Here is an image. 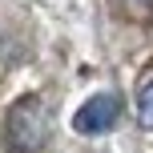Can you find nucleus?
I'll list each match as a JSON object with an SVG mask.
<instances>
[{
    "mask_svg": "<svg viewBox=\"0 0 153 153\" xmlns=\"http://www.w3.org/2000/svg\"><path fill=\"white\" fill-rule=\"evenodd\" d=\"M125 4H133V8H141V12H149V8H153V0H125Z\"/></svg>",
    "mask_w": 153,
    "mask_h": 153,
    "instance_id": "20e7f679",
    "label": "nucleus"
},
{
    "mask_svg": "<svg viewBox=\"0 0 153 153\" xmlns=\"http://www.w3.org/2000/svg\"><path fill=\"white\" fill-rule=\"evenodd\" d=\"M117 117H121V101H117L113 93H97V97H89L76 109L73 129L76 133H105V129L117 125Z\"/></svg>",
    "mask_w": 153,
    "mask_h": 153,
    "instance_id": "f03ea898",
    "label": "nucleus"
},
{
    "mask_svg": "<svg viewBox=\"0 0 153 153\" xmlns=\"http://www.w3.org/2000/svg\"><path fill=\"white\" fill-rule=\"evenodd\" d=\"M8 137L20 153H36L48 137V113L40 105V97H20L8 113Z\"/></svg>",
    "mask_w": 153,
    "mask_h": 153,
    "instance_id": "f257e3e1",
    "label": "nucleus"
},
{
    "mask_svg": "<svg viewBox=\"0 0 153 153\" xmlns=\"http://www.w3.org/2000/svg\"><path fill=\"white\" fill-rule=\"evenodd\" d=\"M137 121H141V129L153 133V81H145L137 93Z\"/></svg>",
    "mask_w": 153,
    "mask_h": 153,
    "instance_id": "7ed1b4c3",
    "label": "nucleus"
}]
</instances>
